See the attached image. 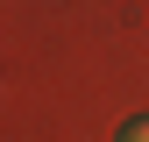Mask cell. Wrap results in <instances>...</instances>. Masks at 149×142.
I'll return each instance as SVG.
<instances>
[{"instance_id": "6da1fadb", "label": "cell", "mask_w": 149, "mask_h": 142, "mask_svg": "<svg viewBox=\"0 0 149 142\" xmlns=\"http://www.w3.org/2000/svg\"><path fill=\"white\" fill-rule=\"evenodd\" d=\"M114 142H149V114H135V121H128V128L114 135Z\"/></svg>"}]
</instances>
